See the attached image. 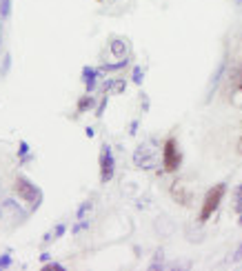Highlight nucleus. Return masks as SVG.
Returning a JSON list of instances; mask_svg holds the SVG:
<instances>
[{
    "label": "nucleus",
    "mask_w": 242,
    "mask_h": 271,
    "mask_svg": "<svg viewBox=\"0 0 242 271\" xmlns=\"http://www.w3.org/2000/svg\"><path fill=\"white\" fill-rule=\"evenodd\" d=\"M224 191H227V185L224 182H220V185L211 187L209 191H207L205 195V202H202V209H200V222H207L211 216H213V211L220 207V202H222L224 198Z\"/></svg>",
    "instance_id": "nucleus-1"
},
{
    "label": "nucleus",
    "mask_w": 242,
    "mask_h": 271,
    "mask_svg": "<svg viewBox=\"0 0 242 271\" xmlns=\"http://www.w3.org/2000/svg\"><path fill=\"white\" fill-rule=\"evenodd\" d=\"M180 164H182V154L178 149V142H175V138H167L165 147H162V167H165V171L173 173L180 169Z\"/></svg>",
    "instance_id": "nucleus-2"
},
{
    "label": "nucleus",
    "mask_w": 242,
    "mask_h": 271,
    "mask_svg": "<svg viewBox=\"0 0 242 271\" xmlns=\"http://www.w3.org/2000/svg\"><path fill=\"white\" fill-rule=\"evenodd\" d=\"M16 194L20 195V198L25 200V202H29L32 207H36V204H40V200H42V194H40V189H38L34 182H29L27 178H23V176H18L16 178Z\"/></svg>",
    "instance_id": "nucleus-3"
},
{
    "label": "nucleus",
    "mask_w": 242,
    "mask_h": 271,
    "mask_svg": "<svg viewBox=\"0 0 242 271\" xmlns=\"http://www.w3.org/2000/svg\"><path fill=\"white\" fill-rule=\"evenodd\" d=\"M136 164H138L140 169H153L156 167V149H153V145H142L138 147V151H136L134 155Z\"/></svg>",
    "instance_id": "nucleus-4"
},
{
    "label": "nucleus",
    "mask_w": 242,
    "mask_h": 271,
    "mask_svg": "<svg viewBox=\"0 0 242 271\" xmlns=\"http://www.w3.org/2000/svg\"><path fill=\"white\" fill-rule=\"evenodd\" d=\"M113 155H111V149L107 145L103 147V154H100V180L103 182H109L113 178Z\"/></svg>",
    "instance_id": "nucleus-5"
},
{
    "label": "nucleus",
    "mask_w": 242,
    "mask_h": 271,
    "mask_svg": "<svg viewBox=\"0 0 242 271\" xmlns=\"http://www.w3.org/2000/svg\"><path fill=\"white\" fill-rule=\"evenodd\" d=\"M171 195H173L175 202H178V204H184V207L191 202V194L187 191V187H184L182 180H175L173 185H171Z\"/></svg>",
    "instance_id": "nucleus-6"
},
{
    "label": "nucleus",
    "mask_w": 242,
    "mask_h": 271,
    "mask_svg": "<svg viewBox=\"0 0 242 271\" xmlns=\"http://www.w3.org/2000/svg\"><path fill=\"white\" fill-rule=\"evenodd\" d=\"M111 53L113 56H118V58H125V53H127V42L125 40H120V38L111 40Z\"/></svg>",
    "instance_id": "nucleus-7"
},
{
    "label": "nucleus",
    "mask_w": 242,
    "mask_h": 271,
    "mask_svg": "<svg viewBox=\"0 0 242 271\" xmlns=\"http://www.w3.org/2000/svg\"><path fill=\"white\" fill-rule=\"evenodd\" d=\"M233 209H236V213H242V185L233 191Z\"/></svg>",
    "instance_id": "nucleus-8"
},
{
    "label": "nucleus",
    "mask_w": 242,
    "mask_h": 271,
    "mask_svg": "<svg viewBox=\"0 0 242 271\" xmlns=\"http://www.w3.org/2000/svg\"><path fill=\"white\" fill-rule=\"evenodd\" d=\"M0 13H2V16L9 13V0H0Z\"/></svg>",
    "instance_id": "nucleus-9"
},
{
    "label": "nucleus",
    "mask_w": 242,
    "mask_h": 271,
    "mask_svg": "<svg viewBox=\"0 0 242 271\" xmlns=\"http://www.w3.org/2000/svg\"><path fill=\"white\" fill-rule=\"evenodd\" d=\"M89 102H94V100H89V98H82V100H80V105H78V109H80V111H85L87 107H89Z\"/></svg>",
    "instance_id": "nucleus-10"
},
{
    "label": "nucleus",
    "mask_w": 242,
    "mask_h": 271,
    "mask_svg": "<svg viewBox=\"0 0 242 271\" xmlns=\"http://www.w3.org/2000/svg\"><path fill=\"white\" fill-rule=\"evenodd\" d=\"M9 262H11L9 256H2V258H0V267H9Z\"/></svg>",
    "instance_id": "nucleus-11"
},
{
    "label": "nucleus",
    "mask_w": 242,
    "mask_h": 271,
    "mask_svg": "<svg viewBox=\"0 0 242 271\" xmlns=\"http://www.w3.org/2000/svg\"><path fill=\"white\" fill-rule=\"evenodd\" d=\"M134 80H136V82H140V80H142V71H140V69L134 71Z\"/></svg>",
    "instance_id": "nucleus-12"
},
{
    "label": "nucleus",
    "mask_w": 242,
    "mask_h": 271,
    "mask_svg": "<svg viewBox=\"0 0 242 271\" xmlns=\"http://www.w3.org/2000/svg\"><path fill=\"white\" fill-rule=\"evenodd\" d=\"M45 269H47V271H51V269H56V271H63V267H60V265H47Z\"/></svg>",
    "instance_id": "nucleus-13"
},
{
    "label": "nucleus",
    "mask_w": 242,
    "mask_h": 271,
    "mask_svg": "<svg viewBox=\"0 0 242 271\" xmlns=\"http://www.w3.org/2000/svg\"><path fill=\"white\" fill-rule=\"evenodd\" d=\"M238 87H240V91H242V69L238 71Z\"/></svg>",
    "instance_id": "nucleus-14"
},
{
    "label": "nucleus",
    "mask_w": 242,
    "mask_h": 271,
    "mask_svg": "<svg viewBox=\"0 0 242 271\" xmlns=\"http://www.w3.org/2000/svg\"><path fill=\"white\" fill-rule=\"evenodd\" d=\"M63 231H65V227H63V225H60V227H58V229H56V233H54V235H56V238H58V235H63Z\"/></svg>",
    "instance_id": "nucleus-15"
},
{
    "label": "nucleus",
    "mask_w": 242,
    "mask_h": 271,
    "mask_svg": "<svg viewBox=\"0 0 242 271\" xmlns=\"http://www.w3.org/2000/svg\"><path fill=\"white\" fill-rule=\"evenodd\" d=\"M238 154L242 155V138H240V140H238Z\"/></svg>",
    "instance_id": "nucleus-16"
},
{
    "label": "nucleus",
    "mask_w": 242,
    "mask_h": 271,
    "mask_svg": "<svg viewBox=\"0 0 242 271\" xmlns=\"http://www.w3.org/2000/svg\"><path fill=\"white\" fill-rule=\"evenodd\" d=\"M240 222H242V213H240Z\"/></svg>",
    "instance_id": "nucleus-17"
}]
</instances>
